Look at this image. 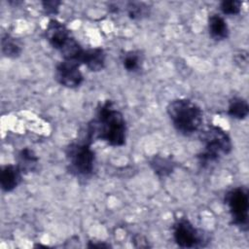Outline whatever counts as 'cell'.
<instances>
[{"label": "cell", "instance_id": "cell-6", "mask_svg": "<svg viewBox=\"0 0 249 249\" xmlns=\"http://www.w3.org/2000/svg\"><path fill=\"white\" fill-rule=\"evenodd\" d=\"M173 237L182 248H196L203 245V233L197 230L187 218L178 219L173 225Z\"/></svg>", "mask_w": 249, "mask_h": 249}, {"label": "cell", "instance_id": "cell-1", "mask_svg": "<svg viewBox=\"0 0 249 249\" xmlns=\"http://www.w3.org/2000/svg\"><path fill=\"white\" fill-rule=\"evenodd\" d=\"M95 138L114 147L125 143L126 124L124 115L111 100H106L98 106L95 119L88 125L87 139L92 141Z\"/></svg>", "mask_w": 249, "mask_h": 249}, {"label": "cell", "instance_id": "cell-7", "mask_svg": "<svg viewBox=\"0 0 249 249\" xmlns=\"http://www.w3.org/2000/svg\"><path fill=\"white\" fill-rule=\"evenodd\" d=\"M80 64L63 60L56 65L55 79L63 87L75 89L81 86L84 81L82 72L79 69Z\"/></svg>", "mask_w": 249, "mask_h": 249}, {"label": "cell", "instance_id": "cell-11", "mask_svg": "<svg viewBox=\"0 0 249 249\" xmlns=\"http://www.w3.org/2000/svg\"><path fill=\"white\" fill-rule=\"evenodd\" d=\"M150 166L158 177L165 178L173 172L176 163L170 157L155 155L150 160Z\"/></svg>", "mask_w": 249, "mask_h": 249}, {"label": "cell", "instance_id": "cell-10", "mask_svg": "<svg viewBox=\"0 0 249 249\" xmlns=\"http://www.w3.org/2000/svg\"><path fill=\"white\" fill-rule=\"evenodd\" d=\"M106 53L101 48H93L85 50L81 63L86 65V67L92 71L98 72L105 67Z\"/></svg>", "mask_w": 249, "mask_h": 249}, {"label": "cell", "instance_id": "cell-15", "mask_svg": "<svg viewBox=\"0 0 249 249\" xmlns=\"http://www.w3.org/2000/svg\"><path fill=\"white\" fill-rule=\"evenodd\" d=\"M1 51L6 57L16 58L21 53V47L16 38L5 34L1 39Z\"/></svg>", "mask_w": 249, "mask_h": 249}, {"label": "cell", "instance_id": "cell-2", "mask_svg": "<svg viewBox=\"0 0 249 249\" xmlns=\"http://www.w3.org/2000/svg\"><path fill=\"white\" fill-rule=\"evenodd\" d=\"M166 112L176 130L187 136L196 132L202 124L200 107L187 98H177L170 101L166 107Z\"/></svg>", "mask_w": 249, "mask_h": 249}, {"label": "cell", "instance_id": "cell-14", "mask_svg": "<svg viewBox=\"0 0 249 249\" xmlns=\"http://www.w3.org/2000/svg\"><path fill=\"white\" fill-rule=\"evenodd\" d=\"M229 115L236 120H243L248 116L249 106L247 101L242 97H233L229 102Z\"/></svg>", "mask_w": 249, "mask_h": 249}, {"label": "cell", "instance_id": "cell-9", "mask_svg": "<svg viewBox=\"0 0 249 249\" xmlns=\"http://www.w3.org/2000/svg\"><path fill=\"white\" fill-rule=\"evenodd\" d=\"M21 178V170L18 165L7 164L2 167L0 173V185L4 192H12L18 187Z\"/></svg>", "mask_w": 249, "mask_h": 249}, {"label": "cell", "instance_id": "cell-17", "mask_svg": "<svg viewBox=\"0 0 249 249\" xmlns=\"http://www.w3.org/2000/svg\"><path fill=\"white\" fill-rule=\"evenodd\" d=\"M126 13L129 18L140 20L150 15V7L143 2H128L126 5Z\"/></svg>", "mask_w": 249, "mask_h": 249}, {"label": "cell", "instance_id": "cell-21", "mask_svg": "<svg viewBox=\"0 0 249 249\" xmlns=\"http://www.w3.org/2000/svg\"><path fill=\"white\" fill-rule=\"evenodd\" d=\"M236 63L239 64L241 68H246L248 64V56L246 52H241L240 53L237 54L236 56Z\"/></svg>", "mask_w": 249, "mask_h": 249}, {"label": "cell", "instance_id": "cell-13", "mask_svg": "<svg viewBox=\"0 0 249 249\" xmlns=\"http://www.w3.org/2000/svg\"><path fill=\"white\" fill-rule=\"evenodd\" d=\"M38 158L34 151L29 148H23L18 153V167L21 172H32L37 168Z\"/></svg>", "mask_w": 249, "mask_h": 249}, {"label": "cell", "instance_id": "cell-3", "mask_svg": "<svg viewBox=\"0 0 249 249\" xmlns=\"http://www.w3.org/2000/svg\"><path fill=\"white\" fill-rule=\"evenodd\" d=\"M199 138L204 149L197 155V159L202 166L217 161L220 157L228 155L231 151V138L220 126L208 125L200 132Z\"/></svg>", "mask_w": 249, "mask_h": 249}, {"label": "cell", "instance_id": "cell-12", "mask_svg": "<svg viewBox=\"0 0 249 249\" xmlns=\"http://www.w3.org/2000/svg\"><path fill=\"white\" fill-rule=\"evenodd\" d=\"M208 30L210 36L216 40H225L229 36V27L223 17L213 14L208 18Z\"/></svg>", "mask_w": 249, "mask_h": 249}, {"label": "cell", "instance_id": "cell-16", "mask_svg": "<svg viewBox=\"0 0 249 249\" xmlns=\"http://www.w3.org/2000/svg\"><path fill=\"white\" fill-rule=\"evenodd\" d=\"M124 68L128 72H137L143 62V56L138 51H129L123 55Z\"/></svg>", "mask_w": 249, "mask_h": 249}, {"label": "cell", "instance_id": "cell-22", "mask_svg": "<svg viewBox=\"0 0 249 249\" xmlns=\"http://www.w3.org/2000/svg\"><path fill=\"white\" fill-rule=\"evenodd\" d=\"M88 247L89 248H109L111 246L109 244L105 243V242H92V241H90L88 244Z\"/></svg>", "mask_w": 249, "mask_h": 249}, {"label": "cell", "instance_id": "cell-19", "mask_svg": "<svg viewBox=\"0 0 249 249\" xmlns=\"http://www.w3.org/2000/svg\"><path fill=\"white\" fill-rule=\"evenodd\" d=\"M61 2L60 1H44L42 2L43 5V9L46 12V14L48 15H55L57 14L58 10H59V6H60Z\"/></svg>", "mask_w": 249, "mask_h": 249}, {"label": "cell", "instance_id": "cell-4", "mask_svg": "<svg viewBox=\"0 0 249 249\" xmlns=\"http://www.w3.org/2000/svg\"><path fill=\"white\" fill-rule=\"evenodd\" d=\"M89 139L83 142H74L68 145L65 151L70 170L79 176H89L94 167V152L90 148Z\"/></svg>", "mask_w": 249, "mask_h": 249}, {"label": "cell", "instance_id": "cell-18", "mask_svg": "<svg viewBox=\"0 0 249 249\" xmlns=\"http://www.w3.org/2000/svg\"><path fill=\"white\" fill-rule=\"evenodd\" d=\"M220 9L224 15H237L241 10V2L238 0H224L220 4Z\"/></svg>", "mask_w": 249, "mask_h": 249}, {"label": "cell", "instance_id": "cell-20", "mask_svg": "<svg viewBox=\"0 0 249 249\" xmlns=\"http://www.w3.org/2000/svg\"><path fill=\"white\" fill-rule=\"evenodd\" d=\"M132 243H133L134 247H137V248H148V247H150L147 239L141 234L134 235L132 237Z\"/></svg>", "mask_w": 249, "mask_h": 249}, {"label": "cell", "instance_id": "cell-8", "mask_svg": "<svg viewBox=\"0 0 249 249\" xmlns=\"http://www.w3.org/2000/svg\"><path fill=\"white\" fill-rule=\"evenodd\" d=\"M46 38L53 48L60 51L72 36L65 24L53 18L46 27Z\"/></svg>", "mask_w": 249, "mask_h": 249}, {"label": "cell", "instance_id": "cell-5", "mask_svg": "<svg viewBox=\"0 0 249 249\" xmlns=\"http://www.w3.org/2000/svg\"><path fill=\"white\" fill-rule=\"evenodd\" d=\"M226 203L232 220V223L241 230L248 228L249 196L246 189L237 187L231 190L226 195Z\"/></svg>", "mask_w": 249, "mask_h": 249}]
</instances>
